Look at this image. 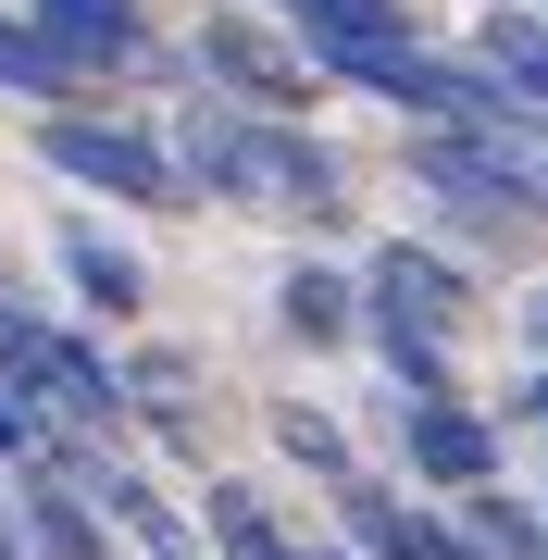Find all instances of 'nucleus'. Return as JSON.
<instances>
[{"label": "nucleus", "mask_w": 548, "mask_h": 560, "mask_svg": "<svg viewBox=\"0 0 548 560\" xmlns=\"http://www.w3.org/2000/svg\"><path fill=\"white\" fill-rule=\"evenodd\" d=\"M25 13H38V38L75 62V75H101V62L150 50V13H138V0H25Z\"/></svg>", "instance_id": "7"}, {"label": "nucleus", "mask_w": 548, "mask_h": 560, "mask_svg": "<svg viewBox=\"0 0 548 560\" xmlns=\"http://www.w3.org/2000/svg\"><path fill=\"white\" fill-rule=\"evenodd\" d=\"M0 386H13V399H62L75 423H113L125 411L113 361L88 337H62V324H38V312H13V300H0Z\"/></svg>", "instance_id": "3"}, {"label": "nucleus", "mask_w": 548, "mask_h": 560, "mask_svg": "<svg viewBox=\"0 0 548 560\" xmlns=\"http://www.w3.org/2000/svg\"><path fill=\"white\" fill-rule=\"evenodd\" d=\"M200 75H224L249 113H300L312 88H325V75H312V50H287L275 25H249V13H212V25H200Z\"/></svg>", "instance_id": "5"}, {"label": "nucleus", "mask_w": 548, "mask_h": 560, "mask_svg": "<svg viewBox=\"0 0 548 560\" xmlns=\"http://www.w3.org/2000/svg\"><path fill=\"white\" fill-rule=\"evenodd\" d=\"M275 13L300 25V50H312L325 88H374L386 50H411V13H399V0H275Z\"/></svg>", "instance_id": "4"}, {"label": "nucleus", "mask_w": 548, "mask_h": 560, "mask_svg": "<svg viewBox=\"0 0 548 560\" xmlns=\"http://www.w3.org/2000/svg\"><path fill=\"white\" fill-rule=\"evenodd\" d=\"M462 511H474V548H487V560H536V548H548V523L511 499L499 474H487V486H462Z\"/></svg>", "instance_id": "15"}, {"label": "nucleus", "mask_w": 548, "mask_h": 560, "mask_svg": "<svg viewBox=\"0 0 548 560\" xmlns=\"http://www.w3.org/2000/svg\"><path fill=\"white\" fill-rule=\"evenodd\" d=\"M536 349H548V287H536Z\"/></svg>", "instance_id": "20"}, {"label": "nucleus", "mask_w": 548, "mask_h": 560, "mask_svg": "<svg viewBox=\"0 0 548 560\" xmlns=\"http://www.w3.org/2000/svg\"><path fill=\"white\" fill-rule=\"evenodd\" d=\"M62 275H75V300H88V312H113V324H125V312L150 300V275H138V249H113L101 224H62Z\"/></svg>", "instance_id": "10"}, {"label": "nucleus", "mask_w": 548, "mask_h": 560, "mask_svg": "<svg viewBox=\"0 0 548 560\" xmlns=\"http://www.w3.org/2000/svg\"><path fill=\"white\" fill-rule=\"evenodd\" d=\"M212 548H224V560H300V536H287L249 486H224V474H212Z\"/></svg>", "instance_id": "14"}, {"label": "nucleus", "mask_w": 548, "mask_h": 560, "mask_svg": "<svg viewBox=\"0 0 548 560\" xmlns=\"http://www.w3.org/2000/svg\"><path fill=\"white\" fill-rule=\"evenodd\" d=\"M38 448V399H13V386H0V460H25Z\"/></svg>", "instance_id": "17"}, {"label": "nucleus", "mask_w": 548, "mask_h": 560, "mask_svg": "<svg viewBox=\"0 0 548 560\" xmlns=\"http://www.w3.org/2000/svg\"><path fill=\"white\" fill-rule=\"evenodd\" d=\"M175 175H187V200L224 187V200H275V212H312V224L349 200L337 150L300 138L287 113H187V125H175Z\"/></svg>", "instance_id": "1"}, {"label": "nucleus", "mask_w": 548, "mask_h": 560, "mask_svg": "<svg viewBox=\"0 0 548 560\" xmlns=\"http://www.w3.org/2000/svg\"><path fill=\"white\" fill-rule=\"evenodd\" d=\"M524 423H536V436H548V374H536V386H524Z\"/></svg>", "instance_id": "19"}, {"label": "nucleus", "mask_w": 548, "mask_h": 560, "mask_svg": "<svg viewBox=\"0 0 548 560\" xmlns=\"http://www.w3.org/2000/svg\"><path fill=\"white\" fill-rule=\"evenodd\" d=\"M38 162H50V175H75V187H101V200H125V212H175V200H187L175 138H150V125H113V113H50Z\"/></svg>", "instance_id": "2"}, {"label": "nucleus", "mask_w": 548, "mask_h": 560, "mask_svg": "<svg viewBox=\"0 0 548 560\" xmlns=\"http://www.w3.org/2000/svg\"><path fill=\"white\" fill-rule=\"evenodd\" d=\"M25 560H113L101 511H88L75 486H25Z\"/></svg>", "instance_id": "11"}, {"label": "nucleus", "mask_w": 548, "mask_h": 560, "mask_svg": "<svg viewBox=\"0 0 548 560\" xmlns=\"http://www.w3.org/2000/svg\"><path fill=\"white\" fill-rule=\"evenodd\" d=\"M0 560H25V511H0Z\"/></svg>", "instance_id": "18"}, {"label": "nucleus", "mask_w": 548, "mask_h": 560, "mask_svg": "<svg viewBox=\"0 0 548 560\" xmlns=\"http://www.w3.org/2000/svg\"><path fill=\"white\" fill-rule=\"evenodd\" d=\"M287 337H312V349H337V337H362V287L337 275V261H287Z\"/></svg>", "instance_id": "9"}, {"label": "nucleus", "mask_w": 548, "mask_h": 560, "mask_svg": "<svg viewBox=\"0 0 548 560\" xmlns=\"http://www.w3.org/2000/svg\"><path fill=\"white\" fill-rule=\"evenodd\" d=\"M474 62H487V75H511V88H524V101L548 113V13H487Z\"/></svg>", "instance_id": "12"}, {"label": "nucleus", "mask_w": 548, "mask_h": 560, "mask_svg": "<svg viewBox=\"0 0 548 560\" xmlns=\"http://www.w3.org/2000/svg\"><path fill=\"white\" fill-rule=\"evenodd\" d=\"M362 300H399V312H424V324H462V275H448L436 249L386 237V249H374V275H362Z\"/></svg>", "instance_id": "8"}, {"label": "nucleus", "mask_w": 548, "mask_h": 560, "mask_svg": "<svg viewBox=\"0 0 548 560\" xmlns=\"http://www.w3.org/2000/svg\"><path fill=\"white\" fill-rule=\"evenodd\" d=\"M0 88H13V101H75L88 75H75V62H62V50L38 38V13H25V25L0 13Z\"/></svg>", "instance_id": "13"}, {"label": "nucleus", "mask_w": 548, "mask_h": 560, "mask_svg": "<svg viewBox=\"0 0 548 560\" xmlns=\"http://www.w3.org/2000/svg\"><path fill=\"white\" fill-rule=\"evenodd\" d=\"M399 448H411V474H424V486H448V499L499 474V436H487L462 399H399Z\"/></svg>", "instance_id": "6"}, {"label": "nucleus", "mask_w": 548, "mask_h": 560, "mask_svg": "<svg viewBox=\"0 0 548 560\" xmlns=\"http://www.w3.org/2000/svg\"><path fill=\"white\" fill-rule=\"evenodd\" d=\"M536 560H548V548H536Z\"/></svg>", "instance_id": "22"}, {"label": "nucleus", "mask_w": 548, "mask_h": 560, "mask_svg": "<svg viewBox=\"0 0 548 560\" xmlns=\"http://www.w3.org/2000/svg\"><path fill=\"white\" fill-rule=\"evenodd\" d=\"M536 13H548V0H536Z\"/></svg>", "instance_id": "21"}, {"label": "nucleus", "mask_w": 548, "mask_h": 560, "mask_svg": "<svg viewBox=\"0 0 548 560\" xmlns=\"http://www.w3.org/2000/svg\"><path fill=\"white\" fill-rule=\"evenodd\" d=\"M275 448H287V460H300V474H312V486H349V474H362V460H349V436H337V423H325V411H275Z\"/></svg>", "instance_id": "16"}]
</instances>
